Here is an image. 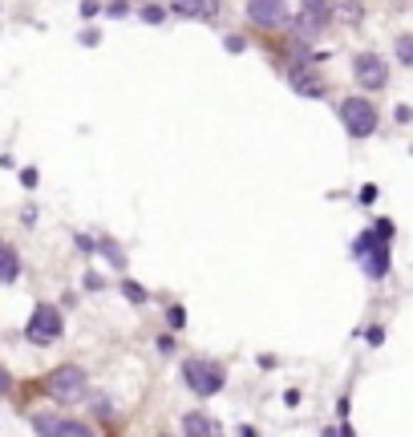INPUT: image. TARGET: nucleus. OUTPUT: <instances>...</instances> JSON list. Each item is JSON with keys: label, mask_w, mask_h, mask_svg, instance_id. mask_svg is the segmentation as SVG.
Listing matches in <instances>:
<instances>
[{"label": "nucleus", "mask_w": 413, "mask_h": 437, "mask_svg": "<svg viewBox=\"0 0 413 437\" xmlns=\"http://www.w3.org/2000/svg\"><path fill=\"white\" fill-rule=\"evenodd\" d=\"M183 381H187V389H195L199 397H215L219 389H223L227 373L219 361H203V356H195V361L183 364Z\"/></svg>", "instance_id": "nucleus-1"}, {"label": "nucleus", "mask_w": 413, "mask_h": 437, "mask_svg": "<svg viewBox=\"0 0 413 437\" xmlns=\"http://www.w3.org/2000/svg\"><path fill=\"white\" fill-rule=\"evenodd\" d=\"M86 373L77 369V364H65V369H57V373L45 381V393H49L57 405H77V401H86Z\"/></svg>", "instance_id": "nucleus-2"}, {"label": "nucleus", "mask_w": 413, "mask_h": 437, "mask_svg": "<svg viewBox=\"0 0 413 437\" xmlns=\"http://www.w3.org/2000/svg\"><path fill=\"white\" fill-rule=\"evenodd\" d=\"M340 122L352 138H369L377 130V110L369 98H345L340 101Z\"/></svg>", "instance_id": "nucleus-3"}, {"label": "nucleus", "mask_w": 413, "mask_h": 437, "mask_svg": "<svg viewBox=\"0 0 413 437\" xmlns=\"http://www.w3.org/2000/svg\"><path fill=\"white\" fill-rule=\"evenodd\" d=\"M61 328H65L61 312H57L53 304H37V308H33V320H29V328H25V336L33 340V344H53V340L61 336Z\"/></svg>", "instance_id": "nucleus-4"}, {"label": "nucleus", "mask_w": 413, "mask_h": 437, "mask_svg": "<svg viewBox=\"0 0 413 437\" xmlns=\"http://www.w3.org/2000/svg\"><path fill=\"white\" fill-rule=\"evenodd\" d=\"M352 77H357L361 89H385L389 86V65L381 61L377 53H361V57L352 61Z\"/></svg>", "instance_id": "nucleus-5"}, {"label": "nucleus", "mask_w": 413, "mask_h": 437, "mask_svg": "<svg viewBox=\"0 0 413 437\" xmlns=\"http://www.w3.org/2000/svg\"><path fill=\"white\" fill-rule=\"evenodd\" d=\"M248 21H255V25H284L288 21V0H248Z\"/></svg>", "instance_id": "nucleus-6"}, {"label": "nucleus", "mask_w": 413, "mask_h": 437, "mask_svg": "<svg viewBox=\"0 0 413 437\" xmlns=\"http://www.w3.org/2000/svg\"><path fill=\"white\" fill-rule=\"evenodd\" d=\"M288 81L300 98H325V77L316 73L312 65H296V69L288 73Z\"/></svg>", "instance_id": "nucleus-7"}, {"label": "nucleus", "mask_w": 413, "mask_h": 437, "mask_svg": "<svg viewBox=\"0 0 413 437\" xmlns=\"http://www.w3.org/2000/svg\"><path fill=\"white\" fill-rule=\"evenodd\" d=\"M325 16L320 13H312V9H300V13H296V21H292V29H296V37L300 41H312V37H320V33H325Z\"/></svg>", "instance_id": "nucleus-8"}, {"label": "nucleus", "mask_w": 413, "mask_h": 437, "mask_svg": "<svg viewBox=\"0 0 413 437\" xmlns=\"http://www.w3.org/2000/svg\"><path fill=\"white\" fill-rule=\"evenodd\" d=\"M361 263H364V272L373 275V279H381V275L389 272V243H373V247L361 255Z\"/></svg>", "instance_id": "nucleus-9"}, {"label": "nucleus", "mask_w": 413, "mask_h": 437, "mask_svg": "<svg viewBox=\"0 0 413 437\" xmlns=\"http://www.w3.org/2000/svg\"><path fill=\"white\" fill-rule=\"evenodd\" d=\"M16 275H21V255L13 243L0 239V284H16Z\"/></svg>", "instance_id": "nucleus-10"}, {"label": "nucleus", "mask_w": 413, "mask_h": 437, "mask_svg": "<svg viewBox=\"0 0 413 437\" xmlns=\"http://www.w3.org/2000/svg\"><path fill=\"white\" fill-rule=\"evenodd\" d=\"M178 16H195V21H207V16L219 13V0H175Z\"/></svg>", "instance_id": "nucleus-11"}, {"label": "nucleus", "mask_w": 413, "mask_h": 437, "mask_svg": "<svg viewBox=\"0 0 413 437\" xmlns=\"http://www.w3.org/2000/svg\"><path fill=\"white\" fill-rule=\"evenodd\" d=\"M183 433H199V437H215L219 433V425L207 417V413H187L183 417Z\"/></svg>", "instance_id": "nucleus-12"}, {"label": "nucleus", "mask_w": 413, "mask_h": 437, "mask_svg": "<svg viewBox=\"0 0 413 437\" xmlns=\"http://www.w3.org/2000/svg\"><path fill=\"white\" fill-rule=\"evenodd\" d=\"M61 421H65V417H57V413H33V429H37V433H45V437H57V433H61Z\"/></svg>", "instance_id": "nucleus-13"}, {"label": "nucleus", "mask_w": 413, "mask_h": 437, "mask_svg": "<svg viewBox=\"0 0 413 437\" xmlns=\"http://www.w3.org/2000/svg\"><path fill=\"white\" fill-rule=\"evenodd\" d=\"M332 16H340L345 25H357L361 21V4L357 0H332Z\"/></svg>", "instance_id": "nucleus-14"}, {"label": "nucleus", "mask_w": 413, "mask_h": 437, "mask_svg": "<svg viewBox=\"0 0 413 437\" xmlns=\"http://www.w3.org/2000/svg\"><path fill=\"white\" fill-rule=\"evenodd\" d=\"M393 49H397V61H401V65H409V69H413V33L397 37V45H393Z\"/></svg>", "instance_id": "nucleus-15"}, {"label": "nucleus", "mask_w": 413, "mask_h": 437, "mask_svg": "<svg viewBox=\"0 0 413 437\" xmlns=\"http://www.w3.org/2000/svg\"><path fill=\"white\" fill-rule=\"evenodd\" d=\"M122 296H126V300H134V304H146V287L134 284V279H126V284H122Z\"/></svg>", "instance_id": "nucleus-16"}, {"label": "nucleus", "mask_w": 413, "mask_h": 437, "mask_svg": "<svg viewBox=\"0 0 413 437\" xmlns=\"http://www.w3.org/2000/svg\"><path fill=\"white\" fill-rule=\"evenodd\" d=\"M98 247L106 251V259H110L113 267H122V263H126V255L118 251V243H110V239H98Z\"/></svg>", "instance_id": "nucleus-17"}, {"label": "nucleus", "mask_w": 413, "mask_h": 437, "mask_svg": "<svg viewBox=\"0 0 413 437\" xmlns=\"http://www.w3.org/2000/svg\"><path fill=\"white\" fill-rule=\"evenodd\" d=\"M166 324L183 328V324H187V308H183V304H170V308H166Z\"/></svg>", "instance_id": "nucleus-18"}, {"label": "nucleus", "mask_w": 413, "mask_h": 437, "mask_svg": "<svg viewBox=\"0 0 413 437\" xmlns=\"http://www.w3.org/2000/svg\"><path fill=\"white\" fill-rule=\"evenodd\" d=\"M142 21H146V25H163V21H166V9H158V4H146V9H142Z\"/></svg>", "instance_id": "nucleus-19"}, {"label": "nucleus", "mask_w": 413, "mask_h": 437, "mask_svg": "<svg viewBox=\"0 0 413 437\" xmlns=\"http://www.w3.org/2000/svg\"><path fill=\"white\" fill-rule=\"evenodd\" d=\"M37 170H33V166H29V170H21V182H25V187H37Z\"/></svg>", "instance_id": "nucleus-20"}, {"label": "nucleus", "mask_w": 413, "mask_h": 437, "mask_svg": "<svg viewBox=\"0 0 413 437\" xmlns=\"http://www.w3.org/2000/svg\"><path fill=\"white\" fill-rule=\"evenodd\" d=\"M86 287H89V292H101V275L89 272V275H86Z\"/></svg>", "instance_id": "nucleus-21"}, {"label": "nucleus", "mask_w": 413, "mask_h": 437, "mask_svg": "<svg viewBox=\"0 0 413 437\" xmlns=\"http://www.w3.org/2000/svg\"><path fill=\"white\" fill-rule=\"evenodd\" d=\"M77 247H81V251H98V243H93L89 235H77Z\"/></svg>", "instance_id": "nucleus-22"}, {"label": "nucleus", "mask_w": 413, "mask_h": 437, "mask_svg": "<svg viewBox=\"0 0 413 437\" xmlns=\"http://www.w3.org/2000/svg\"><path fill=\"white\" fill-rule=\"evenodd\" d=\"M9 389H13V376H9V373H4V369H0V397H4Z\"/></svg>", "instance_id": "nucleus-23"}, {"label": "nucleus", "mask_w": 413, "mask_h": 437, "mask_svg": "<svg viewBox=\"0 0 413 437\" xmlns=\"http://www.w3.org/2000/svg\"><path fill=\"white\" fill-rule=\"evenodd\" d=\"M364 336H369V344H381V340H385V332H381V328H369Z\"/></svg>", "instance_id": "nucleus-24"}, {"label": "nucleus", "mask_w": 413, "mask_h": 437, "mask_svg": "<svg viewBox=\"0 0 413 437\" xmlns=\"http://www.w3.org/2000/svg\"><path fill=\"white\" fill-rule=\"evenodd\" d=\"M21 219H25V227H33V223H37V207H25V215H21Z\"/></svg>", "instance_id": "nucleus-25"}]
</instances>
